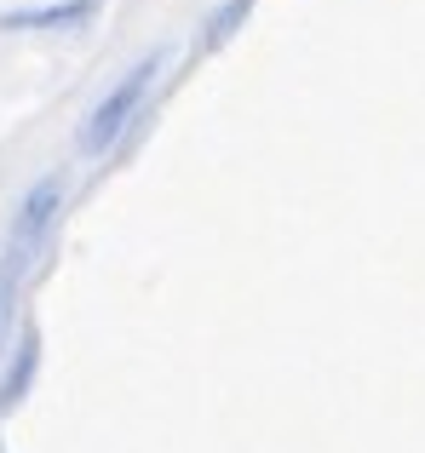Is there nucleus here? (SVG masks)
Segmentation results:
<instances>
[{"label": "nucleus", "mask_w": 425, "mask_h": 453, "mask_svg": "<svg viewBox=\"0 0 425 453\" xmlns=\"http://www.w3.org/2000/svg\"><path fill=\"white\" fill-rule=\"evenodd\" d=\"M253 12V0H219V6L202 18V52H212V46H224L236 29H242V18Z\"/></svg>", "instance_id": "6"}, {"label": "nucleus", "mask_w": 425, "mask_h": 453, "mask_svg": "<svg viewBox=\"0 0 425 453\" xmlns=\"http://www.w3.org/2000/svg\"><path fill=\"white\" fill-rule=\"evenodd\" d=\"M29 270L35 265L0 253V356L12 350V339H18V304H23V281H29Z\"/></svg>", "instance_id": "5"}, {"label": "nucleus", "mask_w": 425, "mask_h": 453, "mask_svg": "<svg viewBox=\"0 0 425 453\" xmlns=\"http://www.w3.org/2000/svg\"><path fill=\"white\" fill-rule=\"evenodd\" d=\"M35 367H41V333H35V327H23L18 339H12V350L0 356V413H12L23 396H29Z\"/></svg>", "instance_id": "3"}, {"label": "nucleus", "mask_w": 425, "mask_h": 453, "mask_svg": "<svg viewBox=\"0 0 425 453\" xmlns=\"http://www.w3.org/2000/svg\"><path fill=\"white\" fill-rule=\"evenodd\" d=\"M98 0H46V6H12L0 12V29H81L92 23Z\"/></svg>", "instance_id": "4"}, {"label": "nucleus", "mask_w": 425, "mask_h": 453, "mask_svg": "<svg viewBox=\"0 0 425 453\" xmlns=\"http://www.w3.org/2000/svg\"><path fill=\"white\" fill-rule=\"evenodd\" d=\"M64 201H69V173H64V166H46V173L18 196V207H12V224H6L0 253L23 258V265H41L46 242H52L58 219H64Z\"/></svg>", "instance_id": "2"}, {"label": "nucleus", "mask_w": 425, "mask_h": 453, "mask_svg": "<svg viewBox=\"0 0 425 453\" xmlns=\"http://www.w3.org/2000/svg\"><path fill=\"white\" fill-rule=\"evenodd\" d=\"M161 69H167V46H150V52H138L133 64L98 92V104H92V110L81 115V127H75L81 161H104V155L121 144L127 127L138 121V110H144V98H150V87H156Z\"/></svg>", "instance_id": "1"}]
</instances>
